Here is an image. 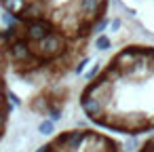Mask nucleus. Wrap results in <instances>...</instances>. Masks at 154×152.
I'll use <instances>...</instances> for the list:
<instances>
[{"label":"nucleus","mask_w":154,"mask_h":152,"mask_svg":"<svg viewBox=\"0 0 154 152\" xmlns=\"http://www.w3.org/2000/svg\"><path fill=\"white\" fill-rule=\"evenodd\" d=\"M85 116L110 131L139 135L154 129V49L125 47L80 93Z\"/></svg>","instance_id":"obj_1"},{"label":"nucleus","mask_w":154,"mask_h":152,"mask_svg":"<svg viewBox=\"0 0 154 152\" xmlns=\"http://www.w3.org/2000/svg\"><path fill=\"white\" fill-rule=\"evenodd\" d=\"M36 152H125L122 146L93 129H68L51 137Z\"/></svg>","instance_id":"obj_2"},{"label":"nucleus","mask_w":154,"mask_h":152,"mask_svg":"<svg viewBox=\"0 0 154 152\" xmlns=\"http://www.w3.org/2000/svg\"><path fill=\"white\" fill-rule=\"evenodd\" d=\"M11 93L7 89V80L2 74V64H0V139H2L5 131H7V123H9V114H11Z\"/></svg>","instance_id":"obj_3"},{"label":"nucleus","mask_w":154,"mask_h":152,"mask_svg":"<svg viewBox=\"0 0 154 152\" xmlns=\"http://www.w3.org/2000/svg\"><path fill=\"white\" fill-rule=\"evenodd\" d=\"M95 45H97V49H101V51H106V49H110V38L108 36H97V40H95Z\"/></svg>","instance_id":"obj_4"},{"label":"nucleus","mask_w":154,"mask_h":152,"mask_svg":"<svg viewBox=\"0 0 154 152\" xmlns=\"http://www.w3.org/2000/svg\"><path fill=\"white\" fill-rule=\"evenodd\" d=\"M137 152H154V137H150L148 141H143L141 148H139Z\"/></svg>","instance_id":"obj_5"},{"label":"nucleus","mask_w":154,"mask_h":152,"mask_svg":"<svg viewBox=\"0 0 154 152\" xmlns=\"http://www.w3.org/2000/svg\"><path fill=\"white\" fill-rule=\"evenodd\" d=\"M108 26V19H101V23H95V28H93V32H101L103 28Z\"/></svg>","instance_id":"obj_6"},{"label":"nucleus","mask_w":154,"mask_h":152,"mask_svg":"<svg viewBox=\"0 0 154 152\" xmlns=\"http://www.w3.org/2000/svg\"><path fill=\"white\" fill-rule=\"evenodd\" d=\"M118 28H120V21H118V19H114V21H112V30H114V32H116V30H118Z\"/></svg>","instance_id":"obj_7"}]
</instances>
